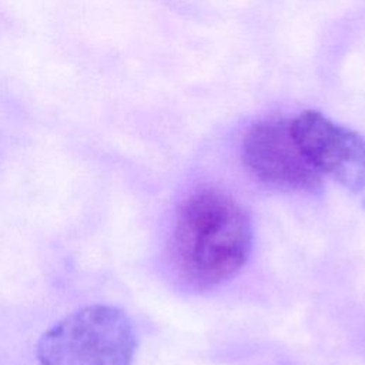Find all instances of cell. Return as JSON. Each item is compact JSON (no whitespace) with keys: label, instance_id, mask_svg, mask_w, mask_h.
<instances>
[{"label":"cell","instance_id":"obj_1","mask_svg":"<svg viewBox=\"0 0 365 365\" xmlns=\"http://www.w3.org/2000/svg\"><path fill=\"white\" fill-rule=\"evenodd\" d=\"M254 230L247 210L230 194L200 187L180 204L171 258L178 277L195 291H210L234 278L250 259Z\"/></svg>","mask_w":365,"mask_h":365},{"label":"cell","instance_id":"obj_2","mask_svg":"<svg viewBox=\"0 0 365 365\" xmlns=\"http://www.w3.org/2000/svg\"><path fill=\"white\" fill-rule=\"evenodd\" d=\"M137 335L130 318L110 305L84 307L43 334L40 365H131Z\"/></svg>","mask_w":365,"mask_h":365},{"label":"cell","instance_id":"obj_3","mask_svg":"<svg viewBox=\"0 0 365 365\" xmlns=\"http://www.w3.org/2000/svg\"><path fill=\"white\" fill-rule=\"evenodd\" d=\"M241 155L248 171L265 185L299 194L322 187V174L298 147L289 118L272 115L254 123L244 134Z\"/></svg>","mask_w":365,"mask_h":365},{"label":"cell","instance_id":"obj_4","mask_svg":"<svg viewBox=\"0 0 365 365\" xmlns=\"http://www.w3.org/2000/svg\"><path fill=\"white\" fill-rule=\"evenodd\" d=\"M289 125L298 147L322 177H331L365 204V138L315 110L301 111L289 118Z\"/></svg>","mask_w":365,"mask_h":365}]
</instances>
